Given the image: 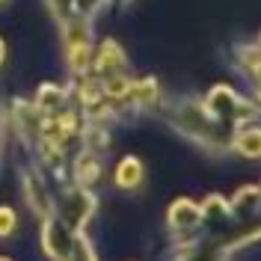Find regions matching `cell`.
Wrapping results in <instances>:
<instances>
[{
  "label": "cell",
  "instance_id": "cell-16",
  "mask_svg": "<svg viewBox=\"0 0 261 261\" xmlns=\"http://www.w3.org/2000/svg\"><path fill=\"white\" fill-rule=\"evenodd\" d=\"M15 231V211L12 208H0V238H9Z\"/></svg>",
  "mask_w": 261,
  "mask_h": 261
},
{
  "label": "cell",
  "instance_id": "cell-6",
  "mask_svg": "<svg viewBox=\"0 0 261 261\" xmlns=\"http://www.w3.org/2000/svg\"><path fill=\"white\" fill-rule=\"evenodd\" d=\"M24 196H27V205H30L33 211L39 214V217H48L50 214V199H48V187L42 184V181L36 178V175H27L24 178Z\"/></svg>",
  "mask_w": 261,
  "mask_h": 261
},
{
  "label": "cell",
  "instance_id": "cell-4",
  "mask_svg": "<svg viewBox=\"0 0 261 261\" xmlns=\"http://www.w3.org/2000/svg\"><path fill=\"white\" fill-rule=\"evenodd\" d=\"M202 208L190 202V199H178V202H172V208L166 214V226L169 231L175 234V238H187V231H193L199 223H202Z\"/></svg>",
  "mask_w": 261,
  "mask_h": 261
},
{
  "label": "cell",
  "instance_id": "cell-9",
  "mask_svg": "<svg viewBox=\"0 0 261 261\" xmlns=\"http://www.w3.org/2000/svg\"><path fill=\"white\" fill-rule=\"evenodd\" d=\"M128 98L137 104V107H151L158 98H161V89H158V81L154 77H146V81H137L130 83Z\"/></svg>",
  "mask_w": 261,
  "mask_h": 261
},
{
  "label": "cell",
  "instance_id": "cell-10",
  "mask_svg": "<svg viewBox=\"0 0 261 261\" xmlns=\"http://www.w3.org/2000/svg\"><path fill=\"white\" fill-rule=\"evenodd\" d=\"M258 187L255 184H246L241 187L234 199H231V214H241V217H252V214L258 211Z\"/></svg>",
  "mask_w": 261,
  "mask_h": 261
},
{
  "label": "cell",
  "instance_id": "cell-13",
  "mask_svg": "<svg viewBox=\"0 0 261 261\" xmlns=\"http://www.w3.org/2000/svg\"><path fill=\"white\" fill-rule=\"evenodd\" d=\"M45 3H48V12L54 15V21L60 27L74 18V0H45Z\"/></svg>",
  "mask_w": 261,
  "mask_h": 261
},
{
  "label": "cell",
  "instance_id": "cell-7",
  "mask_svg": "<svg viewBox=\"0 0 261 261\" xmlns=\"http://www.w3.org/2000/svg\"><path fill=\"white\" fill-rule=\"evenodd\" d=\"M143 163L137 161V158H125V161L116 166V187H122V190H134V187H140V181H143Z\"/></svg>",
  "mask_w": 261,
  "mask_h": 261
},
{
  "label": "cell",
  "instance_id": "cell-17",
  "mask_svg": "<svg viewBox=\"0 0 261 261\" xmlns=\"http://www.w3.org/2000/svg\"><path fill=\"white\" fill-rule=\"evenodd\" d=\"M3 60H6V42L0 39V65H3Z\"/></svg>",
  "mask_w": 261,
  "mask_h": 261
},
{
  "label": "cell",
  "instance_id": "cell-3",
  "mask_svg": "<svg viewBox=\"0 0 261 261\" xmlns=\"http://www.w3.org/2000/svg\"><path fill=\"white\" fill-rule=\"evenodd\" d=\"M74 238L77 231L68 228L60 217H45V226H42V249L50 258H71L74 255Z\"/></svg>",
  "mask_w": 261,
  "mask_h": 261
},
{
  "label": "cell",
  "instance_id": "cell-15",
  "mask_svg": "<svg viewBox=\"0 0 261 261\" xmlns=\"http://www.w3.org/2000/svg\"><path fill=\"white\" fill-rule=\"evenodd\" d=\"M107 0H74V15L77 18H92Z\"/></svg>",
  "mask_w": 261,
  "mask_h": 261
},
{
  "label": "cell",
  "instance_id": "cell-11",
  "mask_svg": "<svg viewBox=\"0 0 261 261\" xmlns=\"http://www.w3.org/2000/svg\"><path fill=\"white\" fill-rule=\"evenodd\" d=\"M231 140H234L231 146L238 148V151H241L244 158H252V161H255V158L261 154V134H258L255 128H249V130H238V134H234Z\"/></svg>",
  "mask_w": 261,
  "mask_h": 261
},
{
  "label": "cell",
  "instance_id": "cell-8",
  "mask_svg": "<svg viewBox=\"0 0 261 261\" xmlns=\"http://www.w3.org/2000/svg\"><path fill=\"white\" fill-rule=\"evenodd\" d=\"M98 178H101V163H98V154L86 148L81 158H77V163H74V181L83 184V187H89V184L98 181Z\"/></svg>",
  "mask_w": 261,
  "mask_h": 261
},
{
  "label": "cell",
  "instance_id": "cell-5",
  "mask_svg": "<svg viewBox=\"0 0 261 261\" xmlns=\"http://www.w3.org/2000/svg\"><path fill=\"white\" fill-rule=\"evenodd\" d=\"M122 68H125V54L116 42L107 39L95 57V71L98 74H113V71H122Z\"/></svg>",
  "mask_w": 261,
  "mask_h": 261
},
{
  "label": "cell",
  "instance_id": "cell-14",
  "mask_svg": "<svg viewBox=\"0 0 261 261\" xmlns=\"http://www.w3.org/2000/svg\"><path fill=\"white\" fill-rule=\"evenodd\" d=\"M202 214L217 217V220H228V217H231V208H228L220 196H208V199H205V205H202Z\"/></svg>",
  "mask_w": 261,
  "mask_h": 261
},
{
  "label": "cell",
  "instance_id": "cell-19",
  "mask_svg": "<svg viewBox=\"0 0 261 261\" xmlns=\"http://www.w3.org/2000/svg\"><path fill=\"white\" fill-rule=\"evenodd\" d=\"M0 3H6V0H0Z\"/></svg>",
  "mask_w": 261,
  "mask_h": 261
},
{
  "label": "cell",
  "instance_id": "cell-2",
  "mask_svg": "<svg viewBox=\"0 0 261 261\" xmlns=\"http://www.w3.org/2000/svg\"><path fill=\"white\" fill-rule=\"evenodd\" d=\"M95 196L89 193V187H83V184H77V187H71V190H63V196H60V205H57V217L63 220L68 228H74V231H81L86 223H89V217L95 214Z\"/></svg>",
  "mask_w": 261,
  "mask_h": 261
},
{
  "label": "cell",
  "instance_id": "cell-1",
  "mask_svg": "<svg viewBox=\"0 0 261 261\" xmlns=\"http://www.w3.org/2000/svg\"><path fill=\"white\" fill-rule=\"evenodd\" d=\"M205 110H208L217 122H223V125H228V122H252V119L258 116V107H255L252 101H246V98H241L238 92H231L228 86L211 89Z\"/></svg>",
  "mask_w": 261,
  "mask_h": 261
},
{
  "label": "cell",
  "instance_id": "cell-18",
  "mask_svg": "<svg viewBox=\"0 0 261 261\" xmlns=\"http://www.w3.org/2000/svg\"><path fill=\"white\" fill-rule=\"evenodd\" d=\"M116 3H119V6H128V3H134V0H116Z\"/></svg>",
  "mask_w": 261,
  "mask_h": 261
},
{
  "label": "cell",
  "instance_id": "cell-12",
  "mask_svg": "<svg viewBox=\"0 0 261 261\" xmlns=\"http://www.w3.org/2000/svg\"><path fill=\"white\" fill-rule=\"evenodd\" d=\"M63 104H65V92L60 89V86H42L39 95H36V107H39L45 116L57 113Z\"/></svg>",
  "mask_w": 261,
  "mask_h": 261
}]
</instances>
